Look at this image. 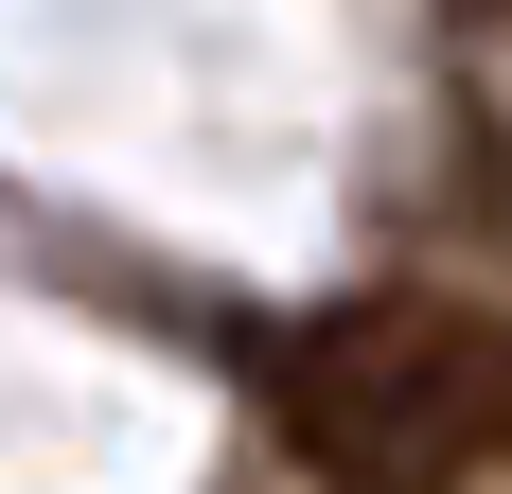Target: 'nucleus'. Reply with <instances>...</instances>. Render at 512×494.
<instances>
[{
    "instance_id": "1",
    "label": "nucleus",
    "mask_w": 512,
    "mask_h": 494,
    "mask_svg": "<svg viewBox=\"0 0 512 494\" xmlns=\"http://www.w3.org/2000/svg\"><path fill=\"white\" fill-rule=\"evenodd\" d=\"M283 424L354 494H477L512 477V318L460 283H371L283 336Z\"/></svg>"
}]
</instances>
